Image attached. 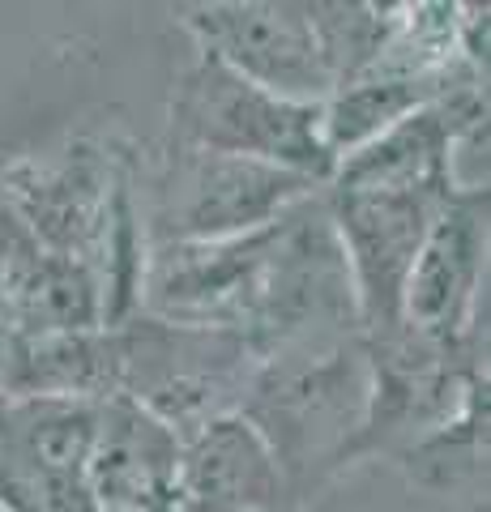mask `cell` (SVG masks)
Wrapping results in <instances>:
<instances>
[{
    "instance_id": "cell-1",
    "label": "cell",
    "mask_w": 491,
    "mask_h": 512,
    "mask_svg": "<svg viewBox=\"0 0 491 512\" xmlns=\"http://www.w3.org/2000/svg\"><path fill=\"white\" fill-rule=\"evenodd\" d=\"M137 158L103 137H60L0 171V201L52 252L99 278L107 329L137 316L146 274Z\"/></svg>"
},
{
    "instance_id": "cell-2",
    "label": "cell",
    "mask_w": 491,
    "mask_h": 512,
    "mask_svg": "<svg viewBox=\"0 0 491 512\" xmlns=\"http://www.w3.org/2000/svg\"><path fill=\"white\" fill-rule=\"evenodd\" d=\"M368 397L372 367L363 338L261 359L240 414L265 440L287 500L308 495V487L355 457V440L368 419Z\"/></svg>"
},
{
    "instance_id": "cell-3",
    "label": "cell",
    "mask_w": 491,
    "mask_h": 512,
    "mask_svg": "<svg viewBox=\"0 0 491 512\" xmlns=\"http://www.w3.org/2000/svg\"><path fill=\"white\" fill-rule=\"evenodd\" d=\"M312 192H321V184L295 171L163 141L150 171L141 175V218L150 248L214 244L269 227Z\"/></svg>"
},
{
    "instance_id": "cell-4",
    "label": "cell",
    "mask_w": 491,
    "mask_h": 512,
    "mask_svg": "<svg viewBox=\"0 0 491 512\" xmlns=\"http://www.w3.org/2000/svg\"><path fill=\"white\" fill-rule=\"evenodd\" d=\"M167 141L257 158V163L304 175L321 188L334 175L321 107L269 94L210 56H193L171 86Z\"/></svg>"
},
{
    "instance_id": "cell-5",
    "label": "cell",
    "mask_w": 491,
    "mask_h": 512,
    "mask_svg": "<svg viewBox=\"0 0 491 512\" xmlns=\"http://www.w3.org/2000/svg\"><path fill=\"white\" fill-rule=\"evenodd\" d=\"M116 329L120 342V397L158 414L176 436L223 414H240L257 376V350L235 333L184 329L154 316H129Z\"/></svg>"
},
{
    "instance_id": "cell-6",
    "label": "cell",
    "mask_w": 491,
    "mask_h": 512,
    "mask_svg": "<svg viewBox=\"0 0 491 512\" xmlns=\"http://www.w3.org/2000/svg\"><path fill=\"white\" fill-rule=\"evenodd\" d=\"M449 197L453 192L406 184H325L329 222L351 269L363 342H389L402 333L410 265Z\"/></svg>"
},
{
    "instance_id": "cell-7",
    "label": "cell",
    "mask_w": 491,
    "mask_h": 512,
    "mask_svg": "<svg viewBox=\"0 0 491 512\" xmlns=\"http://www.w3.org/2000/svg\"><path fill=\"white\" fill-rule=\"evenodd\" d=\"M487 278V188H457L440 205L402 291V333L449 355H479Z\"/></svg>"
},
{
    "instance_id": "cell-8",
    "label": "cell",
    "mask_w": 491,
    "mask_h": 512,
    "mask_svg": "<svg viewBox=\"0 0 491 512\" xmlns=\"http://www.w3.org/2000/svg\"><path fill=\"white\" fill-rule=\"evenodd\" d=\"M197 56L218 60L223 69L248 77L252 86L295 103L329 99V69L316 43L308 5L295 0H223V5L184 9Z\"/></svg>"
},
{
    "instance_id": "cell-9",
    "label": "cell",
    "mask_w": 491,
    "mask_h": 512,
    "mask_svg": "<svg viewBox=\"0 0 491 512\" xmlns=\"http://www.w3.org/2000/svg\"><path fill=\"white\" fill-rule=\"evenodd\" d=\"M94 410L60 397H0V508L94 512Z\"/></svg>"
},
{
    "instance_id": "cell-10",
    "label": "cell",
    "mask_w": 491,
    "mask_h": 512,
    "mask_svg": "<svg viewBox=\"0 0 491 512\" xmlns=\"http://www.w3.org/2000/svg\"><path fill=\"white\" fill-rule=\"evenodd\" d=\"M77 329H107L99 278L52 252L0 201V333L43 338Z\"/></svg>"
},
{
    "instance_id": "cell-11",
    "label": "cell",
    "mask_w": 491,
    "mask_h": 512,
    "mask_svg": "<svg viewBox=\"0 0 491 512\" xmlns=\"http://www.w3.org/2000/svg\"><path fill=\"white\" fill-rule=\"evenodd\" d=\"M180 436L129 397L94 410L90 495L94 512H176Z\"/></svg>"
},
{
    "instance_id": "cell-12",
    "label": "cell",
    "mask_w": 491,
    "mask_h": 512,
    "mask_svg": "<svg viewBox=\"0 0 491 512\" xmlns=\"http://www.w3.org/2000/svg\"><path fill=\"white\" fill-rule=\"evenodd\" d=\"M287 487L244 414H223L180 440L176 512H282Z\"/></svg>"
},
{
    "instance_id": "cell-13",
    "label": "cell",
    "mask_w": 491,
    "mask_h": 512,
    "mask_svg": "<svg viewBox=\"0 0 491 512\" xmlns=\"http://www.w3.org/2000/svg\"><path fill=\"white\" fill-rule=\"evenodd\" d=\"M0 397H60L103 406L120 397L116 329L43 333L0 342Z\"/></svg>"
},
{
    "instance_id": "cell-14",
    "label": "cell",
    "mask_w": 491,
    "mask_h": 512,
    "mask_svg": "<svg viewBox=\"0 0 491 512\" xmlns=\"http://www.w3.org/2000/svg\"><path fill=\"white\" fill-rule=\"evenodd\" d=\"M0 342H5V333H0Z\"/></svg>"
}]
</instances>
